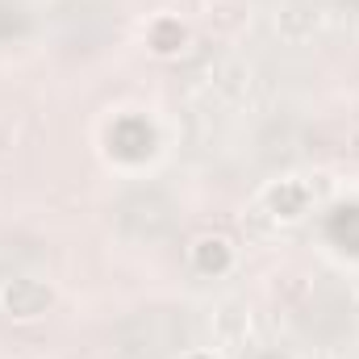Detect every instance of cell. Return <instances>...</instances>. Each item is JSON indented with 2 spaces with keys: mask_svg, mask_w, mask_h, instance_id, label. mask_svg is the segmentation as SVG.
I'll return each instance as SVG.
<instances>
[{
  "mask_svg": "<svg viewBox=\"0 0 359 359\" xmlns=\"http://www.w3.org/2000/svg\"><path fill=\"white\" fill-rule=\"evenodd\" d=\"M46 301H50V292H46L42 284H29V280H17V284L4 292V305H8L13 313H38Z\"/></svg>",
  "mask_w": 359,
  "mask_h": 359,
  "instance_id": "1",
  "label": "cell"
}]
</instances>
